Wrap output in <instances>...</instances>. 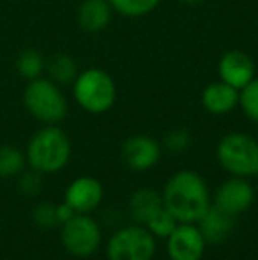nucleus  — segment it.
<instances>
[{"label": "nucleus", "instance_id": "17", "mask_svg": "<svg viewBox=\"0 0 258 260\" xmlns=\"http://www.w3.org/2000/svg\"><path fill=\"white\" fill-rule=\"evenodd\" d=\"M46 71H48V78L53 80L57 85L72 83L80 73L76 60L67 53H57L50 57L46 62Z\"/></svg>", "mask_w": 258, "mask_h": 260}, {"label": "nucleus", "instance_id": "27", "mask_svg": "<svg viewBox=\"0 0 258 260\" xmlns=\"http://www.w3.org/2000/svg\"><path fill=\"white\" fill-rule=\"evenodd\" d=\"M184 4H191V6H193V4H198V2H202V0H182Z\"/></svg>", "mask_w": 258, "mask_h": 260}, {"label": "nucleus", "instance_id": "16", "mask_svg": "<svg viewBox=\"0 0 258 260\" xmlns=\"http://www.w3.org/2000/svg\"><path fill=\"white\" fill-rule=\"evenodd\" d=\"M161 206H163L161 193L156 191L154 188H138L131 195L128 209H129V216L134 219V223L143 225L149 219V216Z\"/></svg>", "mask_w": 258, "mask_h": 260}, {"label": "nucleus", "instance_id": "14", "mask_svg": "<svg viewBox=\"0 0 258 260\" xmlns=\"http://www.w3.org/2000/svg\"><path fill=\"white\" fill-rule=\"evenodd\" d=\"M114 9L108 0H83L78 7L76 20L78 25L89 34H97L110 25Z\"/></svg>", "mask_w": 258, "mask_h": 260}, {"label": "nucleus", "instance_id": "1", "mask_svg": "<svg viewBox=\"0 0 258 260\" xmlns=\"http://www.w3.org/2000/svg\"><path fill=\"white\" fill-rule=\"evenodd\" d=\"M163 206L179 223H198L212 206L205 179L195 170H180L166 181L161 193Z\"/></svg>", "mask_w": 258, "mask_h": 260}, {"label": "nucleus", "instance_id": "5", "mask_svg": "<svg viewBox=\"0 0 258 260\" xmlns=\"http://www.w3.org/2000/svg\"><path fill=\"white\" fill-rule=\"evenodd\" d=\"M219 165L234 177H255L258 174V142L251 135L234 131L225 135L216 147Z\"/></svg>", "mask_w": 258, "mask_h": 260}, {"label": "nucleus", "instance_id": "23", "mask_svg": "<svg viewBox=\"0 0 258 260\" xmlns=\"http://www.w3.org/2000/svg\"><path fill=\"white\" fill-rule=\"evenodd\" d=\"M191 145V135L186 129H172L165 137V147L170 152H184Z\"/></svg>", "mask_w": 258, "mask_h": 260}, {"label": "nucleus", "instance_id": "10", "mask_svg": "<svg viewBox=\"0 0 258 260\" xmlns=\"http://www.w3.org/2000/svg\"><path fill=\"white\" fill-rule=\"evenodd\" d=\"M161 144L147 135L129 137L122 145V161L133 172H147L161 159Z\"/></svg>", "mask_w": 258, "mask_h": 260}, {"label": "nucleus", "instance_id": "20", "mask_svg": "<svg viewBox=\"0 0 258 260\" xmlns=\"http://www.w3.org/2000/svg\"><path fill=\"white\" fill-rule=\"evenodd\" d=\"M27 165V157L14 145H0V177L9 179L20 175Z\"/></svg>", "mask_w": 258, "mask_h": 260}, {"label": "nucleus", "instance_id": "28", "mask_svg": "<svg viewBox=\"0 0 258 260\" xmlns=\"http://www.w3.org/2000/svg\"><path fill=\"white\" fill-rule=\"evenodd\" d=\"M255 177H256V179H258V174H256V175H255Z\"/></svg>", "mask_w": 258, "mask_h": 260}, {"label": "nucleus", "instance_id": "12", "mask_svg": "<svg viewBox=\"0 0 258 260\" xmlns=\"http://www.w3.org/2000/svg\"><path fill=\"white\" fill-rule=\"evenodd\" d=\"M255 71L253 58L241 50H230L217 62L219 80L237 90L244 89L251 80H255Z\"/></svg>", "mask_w": 258, "mask_h": 260}, {"label": "nucleus", "instance_id": "25", "mask_svg": "<svg viewBox=\"0 0 258 260\" xmlns=\"http://www.w3.org/2000/svg\"><path fill=\"white\" fill-rule=\"evenodd\" d=\"M20 188L25 195H35V193H39V189L43 188L41 174L35 170H32L30 174H25L20 181Z\"/></svg>", "mask_w": 258, "mask_h": 260}, {"label": "nucleus", "instance_id": "4", "mask_svg": "<svg viewBox=\"0 0 258 260\" xmlns=\"http://www.w3.org/2000/svg\"><path fill=\"white\" fill-rule=\"evenodd\" d=\"M23 105L35 120L48 124H59L67 115V100L60 87L50 78L30 80L23 90Z\"/></svg>", "mask_w": 258, "mask_h": 260}, {"label": "nucleus", "instance_id": "2", "mask_svg": "<svg viewBox=\"0 0 258 260\" xmlns=\"http://www.w3.org/2000/svg\"><path fill=\"white\" fill-rule=\"evenodd\" d=\"M27 163L39 174H55L60 172L71 157L69 137L57 124H48L35 131L27 145Z\"/></svg>", "mask_w": 258, "mask_h": 260}, {"label": "nucleus", "instance_id": "9", "mask_svg": "<svg viewBox=\"0 0 258 260\" xmlns=\"http://www.w3.org/2000/svg\"><path fill=\"white\" fill-rule=\"evenodd\" d=\"M165 241L170 260H202L205 253L207 243L196 223H179Z\"/></svg>", "mask_w": 258, "mask_h": 260}, {"label": "nucleus", "instance_id": "15", "mask_svg": "<svg viewBox=\"0 0 258 260\" xmlns=\"http://www.w3.org/2000/svg\"><path fill=\"white\" fill-rule=\"evenodd\" d=\"M196 225H198L205 243L216 244L223 243L225 239H228L232 236L235 226V218L227 214V212L219 211L217 207L210 206Z\"/></svg>", "mask_w": 258, "mask_h": 260}, {"label": "nucleus", "instance_id": "19", "mask_svg": "<svg viewBox=\"0 0 258 260\" xmlns=\"http://www.w3.org/2000/svg\"><path fill=\"white\" fill-rule=\"evenodd\" d=\"M16 69L21 78L35 80L46 71V60L38 50H23L16 58Z\"/></svg>", "mask_w": 258, "mask_h": 260}, {"label": "nucleus", "instance_id": "6", "mask_svg": "<svg viewBox=\"0 0 258 260\" xmlns=\"http://www.w3.org/2000/svg\"><path fill=\"white\" fill-rule=\"evenodd\" d=\"M154 255L156 237L140 223L119 229L106 244L108 260H152Z\"/></svg>", "mask_w": 258, "mask_h": 260}, {"label": "nucleus", "instance_id": "11", "mask_svg": "<svg viewBox=\"0 0 258 260\" xmlns=\"http://www.w3.org/2000/svg\"><path fill=\"white\" fill-rule=\"evenodd\" d=\"M104 199V188L96 177L83 175L67 186L64 195V202L76 214H90L101 206Z\"/></svg>", "mask_w": 258, "mask_h": 260}, {"label": "nucleus", "instance_id": "7", "mask_svg": "<svg viewBox=\"0 0 258 260\" xmlns=\"http://www.w3.org/2000/svg\"><path fill=\"white\" fill-rule=\"evenodd\" d=\"M60 241L69 255L78 258L92 257L103 243V232L90 214H75L69 221L62 223Z\"/></svg>", "mask_w": 258, "mask_h": 260}, {"label": "nucleus", "instance_id": "13", "mask_svg": "<svg viewBox=\"0 0 258 260\" xmlns=\"http://www.w3.org/2000/svg\"><path fill=\"white\" fill-rule=\"evenodd\" d=\"M202 105L212 115H227L239 106V90L225 82H212L203 89Z\"/></svg>", "mask_w": 258, "mask_h": 260}, {"label": "nucleus", "instance_id": "3", "mask_svg": "<svg viewBox=\"0 0 258 260\" xmlns=\"http://www.w3.org/2000/svg\"><path fill=\"white\" fill-rule=\"evenodd\" d=\"M72 98L89 113H104L117 101V87L104 69L90 68L78 73L72 82Z\"/></svg>", "mask_w": 258, "mask_h": 260}, {"label": "nucleus", "instance_id": "24", "mask_svg": "<svg viewBox=\"0 0 258 260\" xmlns=\"http://www.w3.org/2000/svg\"><path fill=\"white\" fill-rule=\"evenodd\" d=\"M34 221L43 229H52L57 225V214H55V204L43 202L34 209Z\"/></svg>", "mask_w": 258, "mask_h": 260}, {"label": "nucleus", "instance_id": "21", "mask_svg": "<svg viewBox=\"0 0 258 260\" xmlns=\"http://www.w3.org/2000/svg\"><path fill=\"white\" fill-rule=\"evenodd\" d=\"M108 2L114 13H119L121 16L140 18L152 13L161 4V0H108Z\"/></svg>", "mask_w": 258, "mask_h": 260}, {"label": "nucleus", "instance_id": "18", "mask_svg": "<svg viewBox=\"0 0 258 260\" xmlns=\"http://www.w3.org/2000/svg\"><path fill=\"white\" fill-rule=\"evenodd\" d=\"M143 225L147 226V230L156 237V239H166V237L175 230V226L179 225V221H177L175 216H173L168 209L165 206H161L149 216V219L143 223Z\"/></svg>", "mask_w": 258, "mask_h": 260}, {"label": "nucleus", "instance_id": "22", "mask_svg": "<svg viewBox=\"0 0 258 260\" xmlns=\"http://www.w3.org/2000/svg\"><path fill=\"white\" fill-rule=\"evenodd\" d=\"M239 106L249 120L258 124V78L251 80L244 89L239 90Z\"/></svg>", "mask_w": 258, "mask_h": 260}, {"label": "nucleus", "instance_id": "8", "mask_svg": "<svg viewBox=\"0 0 258 260\" xmlns=\"http://www.w3.org/2000/svg\"><path fill=\"white\" fill-rule=\"evenodd\" d=\"M255 200V189L244 177H234L223 182L212 195V206L230 216H239L251 207Z\"/></svg>", "mask_w": 258, "mask_h": 260}, {"label": "nucleus", "instance_id": "26", "mask_svg": "<svg viewBox=\"0 0 258 260\" xmlns=\"http://www.w3.org/2000/svg\"><path fill=\"white\" fill-rule=\"evenodd\" d=\"M55 214H57V223H59V225H62V223L69 221V219H71L76 212L72 211V209L69 207L65 202H62V204H59V206H55Z\"/></svg>", "mask_w": 258, "mask_h": 260}]
</instances>
